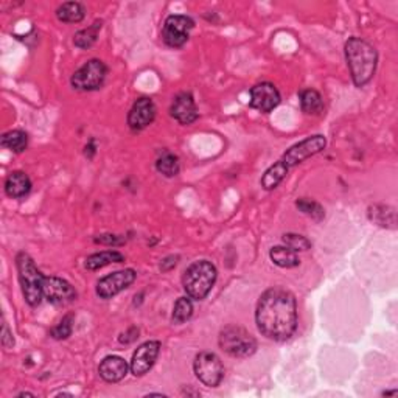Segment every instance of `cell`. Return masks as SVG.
Instances as JSON below:
<instances>
[{
	"mask_svg": "<svg viewBox=\"0 0 398 398\" xmlns=\"http://www.w3.org/2000/svg\"><path fill=\"white\" fill-rule=\"evenodd\" d=\"M255 322L260 333L268 340L283 342L296 333V297L283 288H271L260 296L255 311Z\"/></svg>",
	"mask_w": 398,
	"mask_h": 398,
	"instance_id": "obj_1",
	"label": "cell"
},
{
	"mask_svg": "<svg viewBox=\"0 0 398 398\" xmlns=\"http://www.w3.org/2000/svg\"><path fill=\"white\" fill-rule=\"evenodd\" d=\"M325 145L327 140L320 134L311 135V137H307L305 140L299 142V144L293 145L272 167L265 171L263 177H261V187L265 190L277 188L278 184L285 179V176L288 175L291 168L310 159L311 156H316V154L324 150Z\"/></svg>",
	"mask_w": 398,
	"mask_h": 398,
	"instance_id": "obj_2",
	"label": "cell"
},
{
	"mask_svg": "<svg viewBox=\"0 0 398 398\" xmlns=\"http://www.w3.org/2000/svg\"><path fill=\"white\" fill-rule=\"evenodd\" d=\"M346 59L356 87H362L375 75L378 64V53L367 41L361 38H350L346 47Z\"/></svg>",
	"mask_w": 398,
	"mask_h": 398,
	"instance_id": "obj_3",
	"label": "cell"
},
{
	"mask_svg": "<svg viewBox=\"0 0 398 398\" xmlns=\"http://www.w3.org/2000/svg\"><path fill=\"white\" fill-rule=\"evenodd\" d=\"M218 271L215 265L207 260L195 261L182 276V287L193 300H204L217 282Z\"/></svg>",
	"mask_w": 398,
	"mask_h": 398,
	"instance_id": "obj_4",
	"label": "cell"
},
{
	"mask_svg": "<svg viewBox=\"0 0 398 398\" xmlns=\"http://www.w3.org/2000/svg\"><path fill=\"white\" fill-rule=\"evenodd\" d=\"M17 272H19V282L22 287V294L30 307H38L43 300V283L44 274L38 269L34 260L25 252H19L16 257Z\"/></svg>",
	"mask_w": 398,
	"mask_h": 398,
	"instance_id": "obj_5",
	"label": "cell"
},
{
	"mask_svg": "<svg viewBox=\"0 0 398 398\" xmlns=\"http://www.w3.org/2000/svg\"><path fill=\"white\" fill-rule=\"evenodd\" d=\"M219 347L234 358H247L257 350V341L246 329L239 325H229L219 333Z\"/></svg>",
	"mask_w": 398,
	"mask_h": 398,
	"instance_id": "obj_6",
	"label": "cell"
},
{
	"mask_svg": "<svg viewBox=\"0 0 398 398\" xmlns=\"http://www.w3.org/2000/svg\"><path fill=\"white\" fill-rule=\"evenodd\" d=\"M106 75H108L106 64L100 61V59H91V61H87L72 75L70 85H72V87L76 89V91H97V89L103 86Z\"/></svg>",
	"mask_w": 398,
	"mask_h": 398,
	"instance_id": "obj_7",
	"label": "cell"
},
{
	"mask_svg": "<svg viewBox=\"0 0 398 398\" xmlns=\"http://www.w3.org/2000/svg\"><path fill=\"white\" fill-rule=\"evenodd\" d=\"M193 371L196 378L207 388H217L224 377L223 362L212 352H201L199 355H196Z\"/></svg>",
	"mask_w": 398,
	"mask_h": 398,
	"instance_id": "obj_8",
	"label": "cell"
},
{
	"mask_svg": "<svg viewBox=\"0 0 398 398\" xmlns=\"http://www.w3.org/2000/svg\"><path fill=\"white\" fill-rule=\"evenodd\" d=\"M195 28L192 17L184 14H171L164 22L162 41L171 49H179L187 43L190 33Z\"/></svg>",
	"mask_w": 398,
	"mask_h": 398,
	"instance_id": "obj_9",
	"label": "cell"
},
{
	"mask_svg": "<svg viewBox=\"0 0 398 398\" xmlns=\"http://www.w3.org/2000/svg\"><path fill=\"white\" fill-rule=\"evenodd\" d=\"M135 278H137V272L131 268L112 272V274L98 280L97 296L102 297V299H112L118 293L129 288L135 282Z\"/></svg>",
	"mask_w": 398,
	"mask_h": 398,
	"instance_id": "obj_10",
	"label": "cell"
},
{
	"mask_svg": "<svg viewBox=\"0 0 398 398\" xmlns=\"http://www.w3.org/2000/svg\"><path fill=\"white\" fill-rule=\"evenodd\" d=\"M43 293L53 305H67L76 299L75 288L59 277H44Z\"/></svg>",
	"mask_w": 398,
	"mask_h": 398,
	"instance_id": "obj_11",
	"label": "cell"
},
{
	"mask_svg": "<svg viewBox=\"0 0 398 398\" xmlns=\"http://www.w3.org/2000/svg\"><path fill=\"white\" fill-rule=\"evenodd\" d=\"M160 347H162V344L159 341H146L135 350L129 366L134 377H144L145 373L151 371L160 353Z\"/></svg>",
	"mask_w": 398,
	"mask_h": 398,
	"instance_id": "obj_12",
	"label": "cell"
},
{
	"mask_svg": "<svg viewBox=\"0 0 398 398\" xmlns=\"http://www.w3.org/2000/svg\"><path fill=\"white\" fill-rule=\"evenodd\" d=\"M282 102L280 92L272 82H258L251 89V108L260 112L274 111Z\"/></svg>",
	"mask_w": 398,
	"mask_h": 398,
	"instance_id": "obj_13",
	"label": "cell"
},
{
	"mask_svg": "<svg viewBox=\"0 0 398 398\" xmlns=\"http://www.w3.org/2000/svg\"><path fill=\"white\" fill-rule=\"evenodd\" d=\"M156 118V104L151 98L142 97L135 100L128 114V124L133 131H142L154 122Z\"/></svg>",
	"mask_w": 398,
	"mask_h": 398,
	"instance_id": "obj_14",
	"label": "cell"
},
{
	"mask_svg": "<svg viewBox=\"0 0 398 398\" xmlns=\"http://www.w3.org/2000/svg\"><path fill=\"white\" fill-rule=\"evenodd\" d=\"M170 114L181 124H192L198 120L199 117L198 108H196L192 93L182 92L179 95H176L173 103H171Z\"/></svg>",
	"mask_w": 398,
	"mask_h": 398,
	"instance_id": "obj_15",
	"label": "cell"
},
{
	"mask_svg": "<svg viewBox=\"0 0 398 398\" xmlns=\"http://www.w3.org/2000/svg\"><path fill=\"white\" fill-rule=\"evenodd\" d=\"M131 367L128 362L124 361L120 356H106V358L100 362L98 373L104 382L108 383H118L128 375V371Z\"/></svg>",
	"mask_w": 398,
	"mask_h": 398,
	"instance_id": "obj_16",
	"label": "cell"
},
{
	"mask_svg": "<svg viewBox=\"0 0 398 398\" xmlns=\"http://www.w3.org/2000/svg\"><path fill=\"white\" fill-rule=\"evenodd\" d=\"M32 190V181L27 173L23 171H13L10 173L7 181H5V193H7L10 198L19 199L27 196Z\"/></svg>",
	"mask_w": 398,
	"mask_h": 398,
	"instance_id": "obj_17",
	"label": "cell"
},
{
	"mask_svg": "<svg viewBox=\"0 0 398 398\" xmlns=\"http://www.w3.org/2000/svg\"><path fill=\"white\" fill-rule=\"evenodd\" d=\"M122 261H124V255L118 251H102L89 255L86 258L85 266L89 271H97L111 263H122Z\"/></svg>",
	"mask_w": 398,
	"mask_h": 398,
	"instance_id": "obj_18",
	"label": "cell"
},
{
	"mask_svg": "<svg viewBox=\"0 0 398 398\" xmlns=\"http://www.w3.org/2000/svg\"><path fill=\"white\" fill-rule=\"evenodd\" d=\"M269 257L272 260V263L277 265L278 268L289 269L296 268V266H299L300 263L299 255L288 246H274L269 251Z\"/></svg>",
	"mask_w": 398,
	"mask_h": 398,
	"instance_id": "obj_19",
	"label": "cell"
},
{
	"mask_svg": "<svg viewBox=\"0 0 398 398\" xmlns=\"http://www.w3.org/2000/svg\"><path fill=\"white\" fill-rule=\"evenodd\" d=\"M300 108L308 115H319L324 111V98L314 89H305L299 95Z\"/></svg>",
	"mask_w": 398,
	"mask_h": 398,
	"instance_id": "obj_20",
	"label": "cell"
},
{
	"mask_svg": "<svg viewBox=\"0 0 398 398\" xmlns=\"http://www.w3.org/2000/svg\"><path fill=\"white\" fill-rule=\"evenodd\" d=\"M85 16L86 8L80 2H65L56 10V17L64 23H80Z\"/></svg>",
	"mask_w": 398,
	"mask_h": 398,
	"instance_id": "obj_21",
	"label": "cell"
},
{
	"mask_svg": "<svg viewBox=\"0 0 398 398\" xmlns=\"http://www.w3.org/2000/svg\"><path fill=\"white\" fill-rule=\"evenodd\" d=\"M102 27H103V22L97 21V22H93L91 27H87L85 30H80V32L74 36V44L78 47V49H82V50L91 49V47L97 43L100 30H102Z\"/></svg>",
	"mask_w": 398,
	"mask_h": 398,
	"instance_id": "obj_22",
	"label": "cell"
},
{
	"mask_svg": "<svg viewBox=\"0 0 398 398\" xmlns=\"http://www.w3.org/2000/svg\"><path fill=\"white\" fill-rule=\"evenodd\" d=\"M2 146L8 148L13 153H23L28 146V134L21 129L8 131L2 135Z\"/></svg>",
	"mask_w": 398,
	"mask_h": 398,
	"instance_id": "obj_23",
	"label": "cell"
},
{
	"mask_svg": "<svg viewBox=\"0 0 398 398\" xmlns=\"http://www.w3.org/2000/svg\"><path fill=\"white\" fill-rule=\"evenodd\" d=\"M156 170L165 177H175L179 175L181 170L179 159H177V156H175V154L165 153L156 160Z\"/></svg>",
	"mask_w": 398,
	"mask_h": 398,
	"instance_id": "obj_24",
	"label": "cell"
},
{
	"mask_svg": "<svg viewBox=\"0 0 398 398\" xmlns=\"http://www.w3.org/2000/svg\"><path fill=\"white\" fill-rule=\"evenodd\" d=\"M193 316V304H192V299L190 297H179V299L176 300L175 308H173V319L175 324H184L186 320H188L190 318Z\"/></svg>",
	"mask_w": 398,
	"mask_h": 398,
	"instance_id": "obj_25",
	"label": "cell"
},
{
	"mask_svg": "<svg viewBox=\"0 0 398 398\" xmlns=\"http://www.w3.org/2000/svg\"><path fill=\"white\" fill-rule=\"evenodd\" d=\"M296 206H297V209H299L302 213H305L307 217L316 219V221H320V219H322L324 215H325L322 206H320L319 203H316V201H310V199H307V198H302V199L297 201Z\"/></svg>",
	"mask_w": 398,
	"mask_h": 398,
	"instance_id": "obj_26",
	"label": "cell"
},
{
	"mask_svg": "<svg viewBox=\"0 0 398 398\" xmlns=\"http://www.w3.org/2000/svg\"><path fill=\"white\" fill-rule=\"evenodd\" d=\"M74 330V314H67L61 319L56 327H53L50 331V336L53 340H67V338L72 335Z\"/></svg>",
	"mask_w": 398,
	"mask_h": 398,
	"instance_id": "obj_27",
	"label": "cell"
},
{
	"mask_svg": "<svg viewBox=\"0 0 398 398\" xmlns=\"http://www.w3.org/2000/svg\"><path fill=\"white\" fill-rule=\"evenodd\" d=\"M283 245L293 249L296 252L300 251H308L311 247V241L307 240L304 235H297V234H285L283 235Z\"/></svg>",
	"mask_w": 398,
	"mask_h": 398,
	"instance_id": "obj_28",
	"label": "cell"
},
{
	"mask_svg": "<svg viewBox=\"0 0 398 398\" xmlns=\"http://www.w3.org/2000/svg\"><path fill=\"white\" fill-rule=\"evenodd\" d=\"M95 243H100V245H123L124 240H122L118 235H100L97 239H93Z\"/></svg>",
	"mask_w": 398,
	"mask_h": 398,
	"instance_id": "obj_29",
	"label": "cell"
},
{
	"mask_svg": "<svg viewBox=\"0 0 398 398\" xmlns=\"http://www.w3.org/2000/svg\"><path fill=\"white\" fill-rule=\"evenodd\" d=\"M2 346L5 349H11L14 346V340H13V336H11L10 333V330H8V325L3 322L2 325Z\"/></svg>",
	"mask_w": 398,
	"mask_h": 398,
	"instance_id": "obj_30",
	"label": "cell"
},
{
	"mask_svg": "<svg viewBox=\"0 0 398 398\" xmlns=\"http://www.w3.org/2000/svg\"><path fill=\"white\" fill-rule=\"evenodd\" d=\"M139 335V330L135 329V327H131V329L126 331V333H123L122 338H120V342L122 344H129V342H133L137 340V336Z\"/></svg>",
	"mask_w": 398,
	"mask_h": 398,
	"instance_id": "obj_31",
	"label": "cell"
},
{
	"mask_svg": "<svg viewBox=\"0 0 398 398\" xmlns=\"http://www.w3.org/2000/svg\"><path fill=\"white\" fill-rule=\"evenodd\" d=\"M17 397H34V394H30V392H22V394H19Z\"/></svg>",
	"mask_w": 398,
	"mask_h": 398,
	"instance_id": "obj_32",
	"label": "cell"
},
{
	"mask_svg": "<svg viewBox=\"0 0 398 398\" xmlns=\"http://www.w3.org/2000/svg\"><path fill=\"white\" fill-rule=\"evenodd\" d=\"M397 390H392V392H383V395H395Z\"/></svg>",
	"mask_w": 398,
	"mask_h": 398,
	"instance_id": "obj_33",
	"label": "cell"
}]
</instances>
